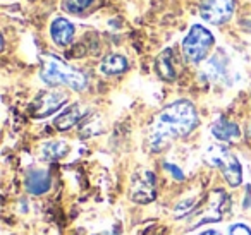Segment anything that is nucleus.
<instances>
[{
  "mask_svg": "<svg viewBox=\"0 0 251 235\" xmlns=\"http://www.w3.org/2000/svg\"><path fill=\"white\" fill-rule=\"evenodd\" d=\"M198 125V112L188 100H177L167 105L157 115L150 129V148L160 151L174 138H184Z\"/></svg>",
  "mask_w": 251,
  "mask_h": 235,
  "instance_id": "f257e3e1",
  "label": "nucleus"
},
{
  "mask_svg": "<svg viewBox=\"0 0 251 235\" xmlns=\"http://www.w3.org/2000/svg\"><path fill=\"white\" fill-rule=\"evenodd\" d=\"M40 77L49 86H69L74 91H84L88 86V77L81 70L71 67L62 59L55 55H43L42 57V72Z\"/></svg>",
  "mask_w": 251,
  "mask_h": 235,
  "instance_id": "f03ea898",
  "label": "nucleus"
},
{
  "mask_svg": "<svg viewBox=\"0 0 251 235\" xmlns=\"http://www.w3.org/2000/svg\"><path fill=\"white\" fill-rule=\"evenodd\" d=\"M206 162L210 165L217 166L222 172L224 179L229 182V186L237 187L243 182V170H241V163L236 156L232 155L229 148L222 144H212L206 149L205 155Z\"/></svg>",
  "mask_w": 251,
  "mask_h": 235,
  "instance_id": "7ed1b4c3",
  "label": "nucleus"
},
{
  "mask_svg": "<svg viewBox=\"0 0 251 235\" xmlns=\"http://www.w3.org/2000/svg\"><path fill=\"white\" fill-rule=\"evenodd\" d=\"M213 35L201 24H193L188 36L182 42V52L188 62L198 64L206 57L210 48L213 47Z\"/></svg>",
  "mask_w": 251,
  "mask_h": 235,
  "instance_id": "20e7f679",
  "label": "nucleus"
},
{
  "mask_svg": "<svg viewBox=\"0 0 251 235\" xmlns=\"http://www.w3.org/2000/svg\"><path fill=\"white\" fill-rule=\"evenodd\" d=\"M230 206V197L226 190L215 189L210 192L206 204L191 216V227L196 228L206 221H219Z\"/></svg>",
  "mask_w": 251,
  "mask_h": 235,
  "instance_id": "39448f33",
  "label": "nucleus"
},
{
  "mask_svg": "<svg viewBox=\"0 0 251 235\" xmlns=\"http://www.w3.org/2000/svg\"><path fill=\"white\" fill-rule=\"evenodd\" d=\"M129 196L134 203L148 204L157 197V177L147 168L138 170L131 179Z\"/></svg>",
  "mask_w": 251,
  "mask_h": 235,
  "instance_id": "423d86ee",
  "label": "nucleus"
},
{
  "mask_svg": "<svg viewBox=\"0 0 251 235\" xmlns=\"http://www.w3.org/2000/svg\"><path fill=\"white\" fill-rule=\"evenodd\" d=\"M234 0H203L200 5V14L210 24H226L234 14Z\"/></svg>",
  "mask_w": 251,
  "mask_h": 235,
  "instance_id": "0eeeda50",
  "label": "nucleus"
},
{
  "mask_svg": "<svg viewBox=\"0 0 251 235\" xmlns=\"http://www.w3.org/2000/svg\"><path fill=\"white\" fill-rule=\"evenodd\" d=\"M66 94L60 91H43L42 94L35 98L31 103V114L36 118H45L49 115L55 114L64 103H66Z\"/></svg>",
  "mask_w": 251,
  "mask_h": 235,
  "instance_id": "6e6552de",
  "label": "nucleus"
},
{
  "mask_svg": "<svg viewBox=\"0 0 251 235\" xmlns=\"http://www.w3.org/2000/svg\"><path fill=\"white\" fill-rule=\"evenodd\" d=\"M74 24L69 23V19L66 18H55L52 21V26H50V35H52V40L57 43L59 47H67L74 38Z\"/></svg>",
  "mask_w": 251,
  "mask_h": 235,
  "instance_id": "1a4fd4ad",
  "label": "nucleus"
},
{
  "mask_svg": "<svg viewBox=\"0 0 251 235\" xmlns=\"http://www.w3.org/2000/svg\"><path fill=\"white\" fill-rule=\"evenodd\" d=\"M52 186V179L47 170L31 168L26 175V189L29 194H45Z\"/></svg>",
  "mask_w": 251,
  "mask_h": 235,
  "instance_id": "9d476101",
  "label": "nucleus"
},
{
  "mask_svg": "<svg viewBox=\"0 0 251 235\" xmlns=\"http://www.w3.org/2000/svg\"><path fill=\"white\" fill-rule=\"evenodd\" d=\"M83 115H84V110L81 108V105L74 103V105H71L69 108H66L59 117H55L53 125H55V129H59V131H67V129H73L74 125L83 118Z\"/></svg>",
  "mask_w": 251,
  "mask_h": 235,
  "instance_id": "9b49d317",
  "label": "nucleus"
},
{
  "mask_svg": "<svg viewBox=\"0 0 251 235\" xmlns=\"http://www.w3.org/2000/svg\"><path fill=\"white\" fill-rule=\"evenodd\" d=\"M212 134L219 141H234L241 136V131L234 122L227 120V118H219L212 124Z\"/></svg>",
  "mask_w": 251,
  "mask_h": 235,
  "instance_id": "f8f14e48",
  "label": "nucleus"
},
{
  "mask_svg": "<svg viewBox=\"0 0 251 235\" xmlns=\"http://www.w3.org/2000/svg\"><path fill=\"white\" fill-rule=\"evenodd\" d=\"M127 67H129L127 59L124 55H119V53H110L100 64L101 72L107 74V76H119V74L126 72Z\"/></svg>",
  "mask_w": 251,
  "mask_h": 235,
  "instance_id": "ddd939ff",
  "label": "nucleus"
},
{
  "mask_svg": "<svg viewBox=\"0 0 251 235\" xmlns=\"http://www.w3.org/2000/svg\"><path fill=\"white\" fill-rule=\"evenodd\" d=\"M155 69H157L158 76L165 81H174L176 79V69L172 64V50L167 48L158 55L157 62H155Z\"/></svg>",
  "mask_w": 251,
  "mask_h": 235,
  "instance_id": "4468645a",
  "label": "nucleus"
},
{
  "mask_svg": "<svg viewBox=\"0 0 251 235\" xmlns=\"http://www.w3.org/2000/svg\"><path fill=\"white\" fill-rule=\"evenodd\" d=\"M69 151V146L64 141H50L45 142L42 148V158L47 160V162H55V160H60L66 153Z\"/></svg>",
  "mask_w": 251,
  "mask_h": 235,
  "instance_id": "2eb2a0df",
  "label": "nucleus"
},
{
  "mask_svg": "<svg viewBox=\"0 0 251 235\" xmlns=\"http://www.w3.org/2000/svg\"><path fill=\"white\" fill-rule=\"evenodd\" d=\"M95 0H62V7L71 14H79V12L86 11Z\"/></svg>",
  "mask_w": 251,
  "mask_h": 235,
  "instance_id": "dca6fc26",
  "label": "nucleus"
},
{
  "mask_svg": "<svg viewBox=\"0 0 251 235\" xmlns=\"http://www.w3.org/2000/svg\"><path fill=\"white\" fill-rule=\"evenodd\" d=\"M195 201L193 199H188V201H182V203H179L177 206H176V210H174V214L176 216H186L188 213H191L193 210H195Z\"/></svg>",
  "mask_w": 251,
  "mask_h": 235,
  "instance_id": "f3484780",
  "label": "nucleus"
},
{
  "mask_svg": "<svg viewBox=\"0 0 251 235\" xmlns=\"http://www.w3.org/2000/svg\"><path fill=\"white\" fill-rule=\"evenodd\" d=\"M229 235H251V228L243 223H234L229 228Z\"/></svg>",
  "mask_w": 251,
  "mask_h": 235,
  "instance_id": "a211bd4d",
  "label": "nucleus"
},
{
  "mask_svg": "<svg viewBox=\"0 0 251 235\" xmlns=\"http://www.w3.org/2000/svg\"><path fill=\"white\" fill-rule=\"evenodd\" d=\"M164 168L167 170V172H171L172 175H174V179H177V180H182V179H184V173L181 172V168H179V166L172 165V163H165Z\"/></svg>",
  "mask_w": 251,
  "mask_h": 235,
  "instance_id": "6ab92c4d",
  "label": "nucleus"
},
{
  "mask_svg": "<svg viewBox=\"0 0 251 235\" xmlns=\"http://www.w3.org/2000/svg\"><path fill=\"white\" fill-rule=\"evenodd\" d=\"M200 235H222V234H220L219 230H213V228H212V230H206V232H203V234H200Z\"/></svg>",
  "mask_w": 251,
  "mask_h": 235,
  "instance_id": "aec40b11",
  "label": "nucleus"
},
{
  "mask_svg": "<svg viewBox=\"0 0 251 235\" xmlns=\"http://www.w3.org/2000/svg\"><path fill=\"white\" fill-rule=\"evenodd\" d=\"M97 235H119L115 230H107V232H100V234H97Z\"/></svg>",
  "mask_w": 251,
  "mask_h": 235,
  "instance_id": "412c9836",
  "label": "nucleus"
}]
</instances>
